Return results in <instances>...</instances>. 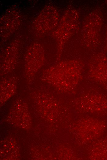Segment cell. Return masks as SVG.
<instances>
[{
    "label": "cell",
    "instance_id": "3",
    "mask_svg": "<svg viewBox=\"0 0 107 160\" xmlns=\"http://www.w3.org/2000/svg\"><path fill=\"white\" fill-rule=\"evenodd\" d=\"M106 51L107 53V26L106 30Z\"/></svg>",
    "mask_w": 107,
    "mask_h": 160
},
{
    "label": "cell",
    "instance_id": "1",
    "mask_svg": "<svg viewBox=\"0 0 107 160\" xmlns=\"http://www.w3.org/2000/svg\"><path fill=\"white\" fill-rule=\"evenodd\" d=\"M103 22V14L100 9L93 10L87 16L81 33V41L85 46L93 48L100 44Z\"/></svg>",
    "mask_w": 107,
    "mask_h": 160
},
{
    "label": "cell",
    "instance_id": "2",
    "mask_svg": "<svg viewBox=\"0 0 107 160\" xmlns=\"http://www.w3.org/2000/svg\"><path fill=\"white\" fill-rule=\"evenodd\" d=\"M89 78L107 89V57L102 52L94 55L89 63Z\"/></svg>",
    "mask_w": 107,
    "mask_h": 160
}]
</instances>
